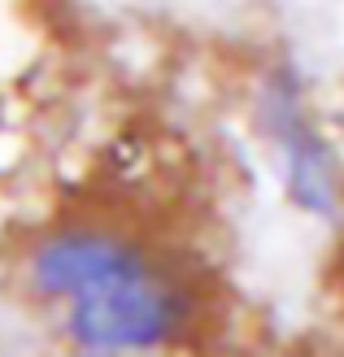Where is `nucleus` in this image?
I'll return each instance as SVG.
<instances>
[{
	"mask_svg": "<svg viewBox=\"0 0 344 357\" xmlns=\"http://www.w3.org/2000/svg\"><path fill=\"white\" fill-rule=\"evenodd\" d=\"M66 335L83 353H144L179 340L192 301L179 279L140 253L135 261L100 275L66 296Z\"/></svg>",
	"mask_w": 344,
	"mask_h": 357,
	"instance_id": "obj_1",
	"label": "nucleus"
},
{
	"mask_svg": "<svg viewBox=\"0 0 344 357\" xmlns=\"http://www.w3.org/2000/svg\"><path fill=\"white\" fill-rule=\"evenodd\" d=\"M257 127L270 139V149L279 157L283 192L301 213L331 222L344 209V166L331 144V135L322 131V122L310 109L305 83L292 66L270 70L257 87Z\"/></svg>",
	"mask_w": 344,
	"mask_h": 357,
	"instance_id": "obj_2",
	"label": "nucleus"
},
{
	"mask_svg": "<svg viewBox=\"0 0 344 357\" xmlns=\"http://www.w3.org/2000/svg\"><path fill=\"white\" fill-rule=\"evenodd\" d=\"M144 253L140 244L110 236V231H96V227H66V231H52L40 244L31 248V283L40 288L44 296H75L79 288L96 283L100 275L118 271V266L135 261Z\"/></svg>",
	"mask_w": 344,
	"mask_h": 357,
	"instance_id": "obj_3",
	"label": "nucleus"
}]
</instances>
